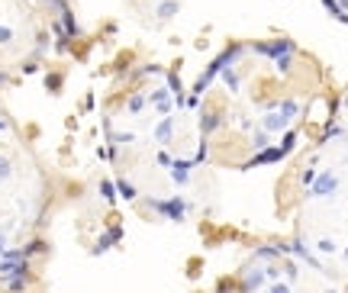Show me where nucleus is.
I'll use <instances>...</instances> for the list:
<instances>
[{
	"label": "nucleus",
	"mask_w": 348,
	"mask_h": 293,
	"mask_svg": "<svg viewBox=\"0 0 348 293\" xmlns=\"http://www.w3.org/2000/svg\"><path fill=\"white\" fill-rule=\"evenodd\" d=\"M255 52L271 61H281L284 55H293V42L290 39H274V42H255Z\"/></svg>",
	"instance_id": "nucleus-1"
},
{
	"label": "nucleus",
	"mask_w": 348,
	"mask_h": 293,
	"mask_svg": "<svg viewBox=\"0 0 348 293\" xmlns=\"http://www.w3.org/2000/svg\"><path fill=\"white\" fill-rule=\"evenodd\" d=\"M148 206L168 219H184V200H148Z\"/></svg>",
	"instance_id": "nucleus-2"
},
{
	"label": "nucleus",
	"mask_w": 348,
	"mask_h": 293,
	"mask_svg": "<svg viewBox=\"0 0 348 293\" xmlns=\"http://www.w3.org/2000/svg\"><path fill=\"white\" fill-rule=\"evenodd\" d=\"M336 187H339V177L332 174V171H326V174L316 177V184H313L310 196H329V194H336Z\"/></svg>",
	"instance_id": "nucleus-3"
},
{
	"label": "nucleus",
	"mask_w": 348,
	"mask_h": 293,
	"mask_svg": "<svg viewBox=\"0 0 348 293\" xmlns=\"http://www.w3.org/2000/svg\"><path fill=\"white\" fill-rule=\"evenodd\" d=\"M238 55H242V45H229V49H226V52H220V55H216L213 61L220 65V71H226V68L235 65V58H238Z\"/></svg>",
	"instance_id": "nucleus-4"
},
{
	"label": "nucleus",
	"mask_w": 348,
	"mask_h": 293,
	"mask_svg": "<svg viewBox=\"0 0 348 293\" xmlns=\"http://www.w3.org/2000/svg\"><path fill=\"white\" fill-rule=\"evenodd\" d=\"M168 97H171V91H168V87H158V91L152 94V100H155V103H158L161 116H171V110H174V103H171V100H168Z\"/></svg>",
	"instance_id": "nucleus-5"
},
{
	"label": "nucleus",
	"mask_w": 348,
	"mask_h": 293,
	"mask_svg": "<svg viewBox=\"0 0 348 293\" xmlns=\"http://www.w3.org/2000/svg\"><path fill=\"white\" fill-rule=\"evenodd\" d=\"M284 148H264V152H258L255 158H251V165H268V161H281L284 158Z\"/></svg>",
	"instance_id": "nucleus-6"
},
{
	"label": "nucleus",
	"mask_w": 348,
	"mask_h": 293,
	"mask_svg": "<svg viewBox=\"0 0 348 293\" xmlns=\"http://www.w3.org/2000/svg\"><path fill=\"white\" fill-rule=\"evenodd\" d=\"M284 126H287V116H284L281 110L264 116V129H268V132H277V129H284Z\"/></svg>",
	"instance_id": "nucleus-7"
},
{
	"label": "nucleus",
	"mask_w": 348,
	"mask_h": 293,
	"mask_svg": "<svg viewBox=\"0 0 348 293\" xmlns=\"http://www.w3.org/2000/svg\"><path fill=\"white\" fill-rule=\"evenodd\" d=\"M171 132H174V122H171V116H165L158 122V129H155V139L158 142H171Z\"/></svg>",
	"instance_id": "nucleus-8"
},
{
	"label": "nucleus",
	"mask_w": 348,
	"mask_h": 293,
	"mask_svg": "<svg viewBox=\"0 0 348 293\" xmlns=\"http://www.w3.org/2000/svg\"><path fill=\"white\" fill-rule=\"evenodd\" d=\"M61 29L68 32V39L78 36V26H74V16H71V10H68V6H61Z\"/></svg>",
	"instance_id": "nucleus-9"
},
{
	"label": "nucleus",
	"mask_w": 348,
	"mask_h": 293,
	"mask_svg": "<svg viewBox=\"0 0 348 293\" xmlns=\"http://www.w3.org/2000/svg\"><path fill=\"white\" fill-rule=\"evenodd\" d=\"M174 13H177V3H174V0H161V3H158V16L161 19L174 16Z\"/></svg>",
	"instance_id": "nucleus-10"
},
{
	"label": "nucleus",
	"mask_w": 348,
	"mask_h": 293,
	"mask_svg": "<svg viewBox=\"0 0 348 293\" xmlns=\"http://www.w3.org/2000/svg\"><path fill=\"white\" fill-rule=\"evenodd\" d=\"M297 110H300V103H297V100H284V103H281V113L287 116V122H290L293 116H297Z\"/></svg>",
	"instance_id": "nucleus-11"
},
{
	"label": "nucleus",
	"mask_w": 348,
	"mask_h": 293,
	"mask_svg": "<svg viewBox=\"0 0 348 293\" xmlns=\"http://www.w3.org/2000/svg\"><path fill=\"white\" fill-rule=\"evenodd\" d=\"M293 251H297V255H300V258H303V261H310V268H319V261H316V258H313V255H310V251H306V248H303V245H300V242H293Z\"/></svg>",
	"instance_id": "nucleus-12"
},
{
	"label": "nucleus",
	"mask_w": 348,
	"mask_h": 293,
	"mask_svg": "<svg viewBox=\"0 0 348 293\" xmlns=\"http://www.w3.org/2000/svg\"><path fill=\"white\" fill-rule=\"evenodd\" d=\"M220 122H223L220 113H210V116H203V132H213V129L220 126Z\"/></svg>",
	"instance_id": "nucleus-13"
},
{
	"label": "nucleus",
	"mask_w": 348,
	"mask_h": 293,
	"mask_svg": "<svg viewBox=\"0 0 348 293\" xmlns=\"http://www.w3.org/2000/svg\"><path fill=\"white\" fill-rule=\"evenodd\" d=\"M261 281H264V274H261V271H251V274H248V281H245V290H255Z\"/></svg>",
	"instance_id": "nucleus-14"
},
{
	"label": "nucleus",
	"mask_w": 348,
	"mask_h": 293,
	"mask_svg": "<svg viewBox=\"0 0 348 293\" xmlns=\"http://www.w3.org/2000/svg\"><path fill=\"white\" fill-rule=\"evenodd\" d=\"M116 187H119V194L126 196V200H135V187H132V184H129V181H119V184H116Z\"/></svg>",
	"instance_id": "nucleus-15"
},
{
	"label": "nucleus",
	"mask_w": 348,
	"mask_h": 293,
	"mask_svg": "<svg viewBox=\"0 0 348 293\" xmlns=\"http://www.w3.org/2000/svg\"><path fill=\"white\" fill-rule=\"evenodd\" d=\"M223 81H226V87H229V91H238V78L232 74V68H226V71H223Z\"/></svg>",
	"instance_id": "nucleus-16"
},
{
	"label": "nucleus",
	"mask_w": 348,
	"mask_h": 293,
	"mask_svg": "<svg viewBox=\"0 0 348 293\" xmlns=\"http://www.w3.org/2000/svg\"><path fill=\"white\" fill-rule=\"evenodd\" d=\"M251 142H255V148H258V152H264V148H268V145H271V139H268V132H258V135H255V139H251Z\"/></svg>",
	"instance_id": "nucleus-17"
},
{
	"label": "nucleus",
	"mask_w": 348,
	"mask_h": 293,
	"mask_svg": "<svg viewBox=\"0 0 348 293\" xmlns=\"http://www.w3.org/2000/svg\"><path fill=\"white\" fill-rule=\"evenodd\" d=\"M142 106H145V97H142V94H135V97L129 100V113H139Z\"/></svg>",
	"instance_id": "nucleus-18"
},
{
	"label": "nucleus",
	"mask_w": 348,
	"mask_h": 293,
	"mask_svg": "<svg viewBox=\"0 0 348 293\" xmlns=\"http://www.w3.org/2000/svg\"><path fill=\"white\" fill-rule=\"evenodd\" d=\"M290 68H293V55H284L281 61H277V71H281V74H287Z\"/></svg>",
	"instance_id": "nucleus-19"
},
{
	"label": "nucleus",
	"mask_w": 348,
	"mask_h": 293,
	"mask_svg": "<svg viewBox=\"0 0 348 293\" xmlns=\"http://www.w3.org/2000/svg\"><path fill=\"white\" fill-rule=\"evenodd\" d=\"M326 3V10L332 13V16H342V6H339V0H323Z\"/></svg>",
	"instance_id": "nucleus-20"
},
{
	"label": "nucleus",
	"mask_w": 348,
	"mask_h": 293,
	"mask_svg": "<svg viewBox=\"0 0 348 293\" xmlns=\"http://www.w3.org/2000/svg\"><path fill=\"white\" fill-rule=\"evenodd\" d=\"M168 91H171V94H181V81H177V74H168Z\"/></svg>",
	"instance_id": "nucleus-21"
},
{
	"label": "nucleus",
	"mask_w": 348,
	"mask_h": 293,
	"mask_svg": "<svg viewBox=\"0 0 348 293\" xmlns=\"http://www.w3.org/2000/svg\"><path fill=\"white\" fill-rule=\"evenodd\" d=\"M13 39V32H10V26H0V45H6Z\"/></svg>",
	"instance_id": "nucleus-22"
},
{
	"label": "nucleus",
	"mask_w": 348,
	"mask_h": 293,
	"mask_svg": "<svg viewBox=\"0 0 348 293\" xmlns=\"http://www.w3.org/2000/svg\"><path fill=\"white\" fill-rule=\"evenodd\" d=\"M100 194H104L107 200H113V184H110V181H104V184H100Z\"/></svg>",
	"instance_id": "nucleus-23"
},
{
	"label": "nucleus",
	"mask_w": 348,
	"mask_h": 293,
	"mask_svg": "<svg viewBox=\"0 0 348 293\" xmlns=\"http://www.w3.org/2000/svg\"><path fill=\"white\" fill-rule=\"evenodd\" d=\"M26 287V277H10V290H23Z\"/></svg>",
	"instance_id": "nucleus-24"
},
{
	"label": "nucleus",
	"mask_w": 348,
	"mask_h": 293,
	"mask_svg": "<svg viewBox=\"0 0 348 293\" xmlns=\"http://www.w3.org/2000/svg\"><path fill=\"white\" fill-rule=\"evenodd\" d=\"M319 251H336V242H329V238H323V242H319Z\"/></svg>",
	"instance_id": "nucleus-25"
},
{
	"label": "nucleus",
	"mask_w": 348,
	"mask_h": 293,
	"mask_svg": "<svg viewBox=\"0 0 348 293\" xmlns=\"http://www.w3.org/2000/svg\"><path fill=\"white\" fill-rule=\"evenodd\" d=\"M0 177H10V165H6V158H0Z\"/></svg>",
	"instance_id": "nucleus-26"
},
{
	"label": "nucleus",
	"mask_w": 348,
	"mask_h": 293,
	"mask_svg": "<svg viewBox=\"0 0 348 293\" xmlns=\"http://www.w3.org/2000/svg\"><path fill=\"white\" fill-rule=\"evenodd\" d=\"M197 103H200V97H194V94H190V97H187V100H184V106H190V110H194V106H197Z\"/></svg>",
	"instance_id": "nucleus-27"
},
{
	"label": "nucleus",
	"mask_w": 348,
	"mask_h": 293,
	"mask_svg": "<svg viewBox=\"0 0 348 293\" xmlns=\"http://www.w3.org/2000/svg\"><path fill=\"white\" fill-rule=\"evenodd\" d=\"M271 293H290V287H287V284H274V290H271Z\"/></svg>",
	"instance_id": "nucleus-28"
},
{
	"label": "nucleus",
	"mask_w": 348,
	"mask_h": 293,
	"mask_svg": "<svg viewBox=\"0 0 348 293\" xmlns=\"http://www.w3.org/2000/svg\"><path fill=\"white\" fill-rule=\"evenodd\" d=\"M6 251V238H3V232H0V255Z\"/></svg>",
	"instance_id": "nucleus-29"
},
{
	"label": "nucleus",
	"mask_w": 348,
	"mask_h": 293,
	"mask_svg": "<svg viewBox=\"0 0 348 293\" xmlns=\"http://www.w3.org/2000/svg\"><path fill=\"white\" fill-rule=\"evenodd\" d=\"M45 3H52V6H65V0H45Z\"/></svg>",
	"instance_id": "nucleus-30"
},
{
	"label": "nucleus",
	"mask_w": 348,
	"mask_h": 293,
	"mask_svg": "<svg viewBox=\"0 0 348 293\" xmlns=\"http://www.w3.org/2000/svg\"><path fill=\"white\" fill-rule=\"evenodd\" d=\"M0 129H10V119H3V116H0Z\"/></svg>",
	"instance_id": "nucleus-31"
}]
</instances>
